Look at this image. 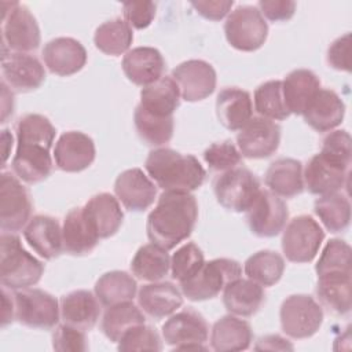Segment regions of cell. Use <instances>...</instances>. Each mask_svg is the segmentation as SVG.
Wrapping results in <instances>:
<instances>
[{
	"label": "cell",
	"instance_id": "obj_6",
	"mask_svg": "<svg viewBox=\"0 0 352 352\" xmlns=\"http://www.w3.org/2000/svg\"><path fill=\"white\" fill-rule=\"evenodd\" d=\"M261 187L254 173L246 168H234L223 172L213 182V191L217 202L231 212H246Z\"/></svg>",
	"mask_w": 352,
	"mask_h": 352
},
{
	"label": "cell",
	"instance_id": "obj_32",
	"mask_svg": "<svg viewBox=\"0 0 352 352\" xmlns=\"http://www.w3.org/2000/svg\"><path fill=\"white\" fill-rule=\"evenodd\" d=\"M265 293L261 285L238 278L224 287L223 302L226 309L236 316H252L263 305Z\"/></svg>",
	"mask_w": 352,
	"mask_h": 352
},
{
	"label": "cell",
	"instance_id": "obj_19",
	"mask_svg": "<svg viewBox=\"0 0 352 352\" xmlns=\"http://www.w3.org/2000/svg\"><path fill=\"white\" fill-rule=\"evenodd\" d=\"M94 140L78 131H69L59 136L54 147V160L56 166L69 173L87 169L95 160Z\"/></svg>",
	"mask_w": 352,
	"mask_h": 352
},
{
	"label": "cell",
	"instance_id": "obj_54",
	"mask_svg": "<svg viewBox=\"0 0 352 352\" xmlns=\"http://www.w3.org/2000/svg\"><path fill=\"white\" fill-rule=\"evenodd\" d=\"M254 349L260 351V349H270V351H274V349H280V351H293V345L285 340L283 337L278 336V334H270V336H265V337H261Z\"/></svg>",
	"mask_w": 352,
	"mask_h": 352
},
{
	"label": "cell",
	"instance_id": "obj_42",
	"mask_svg": "<svg viewBox=\"0 0 352 352\" xmlns=\"http://www.w3.org/2000/svg\"><path fill=\"white\" fill-rule=\"evenodd\" d=\"M133 121L139 138L148 146L166 144L173 136V117L154 116L138 104Z\"/></svg>",
	"mask_w": 352,
	"mask_h": 352
},
{
	"label": "cell",
	"instance_id": "obj_50",
	"mask_svg": "<svg viewBox=\"0 0 352 352\" xmlns=\"http://www.w3.org/2000/svg\"><path fill=\"white\" fill-rule=\"evenodd\" d=\"M155 4L153 1H126L122 6L125 22L135 29H146L155 16Z\"/></svg>",
	"mask_w": 352,
	"mask_h": 352
},
{
	"label": "cell",
	"instance_id": "obj_36",
	"mask_svg": "<svg viewBox=\"0 0 352 352\" xmlns=\"http://www.w3.org/2000/svg\"><path fill=\"white\" fill-rule=\"evenodd\" d=\"M136 290V280L125 271L106 272L95 283V296L104 307L132 301Z\"/></svg>",
	"mask_w": 352,
	"mask_h": 352
},
{
	"label": "cell",
	"instance_id": "obj_35",
	"mask_svg": "<svg viewBox=\"0 0 352 352\" xmlns=\"http://www.w3.org/2000/svg\"><path fill=\"white\" fill-rule=\"evenodd\" d=\"M180 91L172 77L162 76L155 82L140 91V106L148 113L160 117H173L179 107Z\"/></svg>",
	"mask_w": 352,
	"mask_h": 352
},
{
	"label": "cell",
	"instance_id": "obj_18",
	"mask_svg": "<svg viewBox=\"0 0 352 352\" xmlns=\"http://www.w3.org/2000/svg\"><path fill=\"white\" fill-rule=\"evenodd\" d=\"M348 165L319 153L307 164L302 179L308 191L320 197L338 192L348 180Z\"/></svg>",
	"mask_w": 352,
	"mask_h": 352
},
{
	"label": "cell",
	"instance_id": "obj_53",
	"mask_svg": "<svg viewBox=\"0 0 352 352\" xmlns=\"http://www.w3.org/2000/svg\"><path fill=\"white\" fill-rule=\"evenodd\" d=\"M191 6L195 11L209 21H220L223 19L234 6V1H223V0H209V1H191Z\"/></svg>",
	"mask_w": 352,
	"mask_h": 352
},
{
	"label": "cell",
	"instance_id": "obj_48",
	"mask_svg": "<svg viewBox=\"0 0 352 352\" xmlns=\"http://www.w3.org/2000/svg\"><path fill=\"white\" fill-rule=\"evenodd\" d=\"M52 348L59 352H84L88 349L84 330L67 323L59 324L52 334Z\"/></svg>",
	"mask_w": 352,
	"mask_h": 352
},
{
	"label": "cell",
	"instance_id": "obj_5",
	"mask_svg": "<svg viewBox=\"0 0 352 352\" xmlns=\"http://www.w3.org/2000/svg\"><path fill=\"white\" fill-rule=\"evenodd\" d=\"M1 6L3 52L14 51L26 54L38 48L41 41L40 29L29 8L18 1H4Z\"/></svg>",
	"mask_w": 352,
	"mask_h": 352
},
{
	"label": "cell",
	"instance_id": "obj_3",
	"mask_svg": "<svg viewBox=\"0 0 352 352\" xmlns=\"http://www.w3.org/2000/svg\"><path fill=\"white\" fill-rule=\"evenodd\" d=\"M44 272V264L30 254L14 232L0 235V282L3 287L21 290L36 285Z\"/></svg>",
	"mask_w": 352,
	"mask_h": 352
},
{
	"label": "cell",
	"instance_id": "obj_8",
	"mask_svg": "<svg viewBox=\"0 0 352 352\" xmlns=\"http://www.w3.org/2000/svg\"><path fill=\"white\" fill-rule=\"evenodd\" d=\"M323 239L324 231L319 223L308 214H301L283 228L282 250L292 263H309L316 257Z\"/></svg>",
	"mask_w": 352,
	"mask_h": 352
},
{
	"label": "cell",
	"instance_id": "obj_26",
	"mask_svg": "<svg viewBox=\"0 0 352 352\" xmlns=\"http://www.w3.org/2000/svg\"><path fill=\"white\" fill-rule=\"evenodd\" d=\"M140 309L153 319L172 315L183 304L180 290L170 282H153L140 287L138 293Z\"/></svg>",
	"mask_w": 352,
	"mask_h": 352
},
{
	"label": "cell",
	"instance_id": "obj_30",
	"mask_svg": "<svg viewBox=\"0 0 352 352\" xmlns=\"http://www.w3.org/2000/svg\"><path fill=\"white\" fill-rule=\"evenodd\" d=\"M253 333L250 324L236 315H226L214 322L210 331V346L217 352L245 351L250 346Z\"/></svg>",
	"mask_w": 352,
	"mask_h": 352
},
{
	"label": "cell",
	"instance_id": "obj_20",
	"mask_svg": "<svg viewBox=\"0 0 352 352\" xmlns=\"http://www.w3.org/2000/svg\"><path fill=\"white\" fill-rule=\"evenodd\" d=\"M114 192L125 209L142 212L153 205L157 187L140 168H131L117 176Z\"/></svg>",
	"mask_w": 352,
	"mask_h": 352
},
{
	"label": "cell",
	"instance_id": "obj_29",
	"mask_svg": "<svg viewBox=\"0 0 352 352\" xmlns=\"http://www.w3.org/2000/svg\"><path fill=\"white\" fill-rule=\"evenodd\" d=\"M99 315V300L88 290H74L60 298L63 322L80 330H91L96 324Z\"/></svg>",
	"mask_w": 352,
	"mask_h": 352
},
{
	"label": "cell",
	"instance_id": "obj_12",
	"mask_svg": "<svg viewBox=\"0 0 352 352\" xmlns=\"http://www.w3.org/2000/svg\"><path fill=\"white\" fill-rule=\"evenodd\" d=\"M32 201L18 177L3 172L0 177V227L4 232H16L30 220Z\"/></svg>",
	"mask_w": 352,
	"mask_h": 352
},
{
	"label": "cell",
	"instance_id": "obj_23",
	"mask_svg": "<svg viewBox=\"0 0 352 352\" xmlns=\"http://www.w3.org/2000/svg\"><path fill=\"white\" fill-rule=\"evenodd\" d=\"M25 241L43 258L52 260L63 250L62 228L56 219L37 214L29 220L23 230Z\"/></svg>",
	"mask_w": 352,
	"mask_h": 352
},
{
	"label": "cell",
	"instance_id": "obj_56",
	"mask_svg": "<svg viewBox=\"0 0 352 352\" xmlns=\"http://www.w3.org/2000/svg\"><path fill=\"white\" fill-rule=\"evenodd\" d=\"M1 142H3V164H6L8 154H10V148L12 147V136L11 133H8V129H4L1 133Z\"/></svg>",
	"mask_w": 352,
	"mask_h": 352
},
{
	"label": "cell",
	"instance_id": "obj_45",
	"mask_svg": "<svg viewBox=\"0 0 352 352\" xmlns=\"http://www.w3.org/2000/svg\"><path fill=\"white\" fill-rule=\"evenodd\" d=\"M204 263L202 250L194 242H188L179 248L170 257L172 278L180 283L194 275Z\"/></svg>",
	"mask_w": 352,
	"mask_h": 352
},
{
	"label": "cell",
	"instance_id": "obj_49",
	"mask_svg": "<svg viewBox=\"0 0 352 352\" xmlns=\"http://www.w3.org/2000/svg\"><path fill=\"white\" fill-rule=\"evenodd\" d=\"M320 153L344 165H351V136L346 131H333L324 136Z\"/></svg>",
	"mask_w": 352,
	"mask_h": 352
},
{
	"label": "cell",
	"instance_id": "obj_7",
	"mask_svg": "<svg viewBox=\"0 0 352 352\" xmlns=\"http://www.w3.org/2000/svg\"><path fill=\"white\" fill-rule=\"evenodd\" d=\"M224 34L235 50L252 52L265 43L268 25L257 7L239 6L226 19Z\"/></svg>",
	"mask_w": 352,
	"mask_h": 352
},
{
	"label": "cell",
	"instance_id": "obj_27",
	"mask_svg": "<svg viewBox=\"0 0 352 352\" xmlns=\"http://www.w3.org/2000/svg\"><path fill=\"white\" fill-rule=\"evenodd\" d=\"M216 114L223 126L239 131L253 117L250 94L236 87L221 89L216 99Z\"/></svg>",
	"mask_w": 352,
	"mask_h": 352
},
{
	"label": "cell",
	"instance_id": "obj_34",
	"mask_svg": "<svg viewBox=\"0 0 352 352\" xmlns=\"http://www.w3.org/2000/svg\"><path fill=\"white\" fill-rule=\"evenodd\" d=\"M352 274L331 272L318 276L316 296L322 305L336 315H346L351 311Z\"/></svg>",
	"mask_w": 352,
	"mask_h": 352
},
{
	"label": "cell",
	"instance_id": "obj_14",
	"mask_svg": "<svg viewBox=\"0 0 352 352\" xmlns=\"http://www.w3.org/2000/svg\"><path fill=\"white\" fill-rule=\"evenodd\" d=\"M250 231L260 238H272L283 231L289 219L285 201L270 190H260L252 206L246 210Z\"/></svg>",
	"mask_w": 352,
	"mask_h": 352
},
{
	"label": "cell",
	"instance_id": "obj_47",
	"mask_svg": "<svg viewBox=\"0 0 352 352\" xmlns=\"http://www.w3.org/2000/svg\"><path fill=\"white\" fill-rule=\"evenodd\" d=\"M204 160L210 169L217 172H227L236 168L242 161V154L238 147L230 140L210 144L204 151Z\"/></svg>",
	"mask_w": 352,
	"mask_h": 352
},
{
	"label": "cell",
	"instance_id": "obj_15",
	"mask_svg": "<svg viewBox=\"0 0 352 352\" xmlns=\"http://www.w3.org/2000/svg\"><path fill=\"white\" fill-rule=\"evenodd\" d=\"M280 143V126L264 117H252L236 135L239 153L246 158L271 157Z\"/></svg>",
	"mask_w": 352,
	"mask_h": 352
},
{
	"label": "cell",
	"instance_id": "obj_13",
	"mask_svg": "<svg viewBox=\"0 0 352 352\" xmlns=\"http://www.w3.org/2000/svg\"><path fill=\"white\" fill-rule=\"evenodd\" d=\"M209 327L201 314L194 309H183L162 324V337L168 345L177 351L206 349Z\"/></svg>",
	"mask_w": 352,
	"mask_h": 352
},
{
	"label": "cell",
	"instance_id": "obj_4",
	"mask_svg": "<svg viewBox=\"0 0 352 352\" xmlns=\"http://www.w3.org/2000/svg\"><path fill=\"white\" fill-rule=\"evenodd\" d=\"M241 264L231 258H214L204 263L188 279L180 282L182 293L191 301L216 297L228 283L241 278Z\"/></svg>",
	"mask_w": 352,
	"mask_h": 352
},
{
	"label": "cell",
	"instance_id": "obj_55",
	"mask_svg": "<svg viewBox=\"0 0 352 352\" xmlns=\"http://www.w3.org/2000/svg\"><path fill=\"white\" fill-rule=\"evenodd\" d=\"M15 319V304L14 297L8 294L6 287L3 289V309H1V326H7Z\"/></svg>",
	"mask_w": 352,
	"mask_h": 352
},
{
	"label": "cell",
	"instance_id": "obj_51",
	"mask_svg": "<svg viewBox=\"0 0 352 352\" xmlns=\"http://www.w3.org/2000/svg\"><path fill=\"white\" fill-rule=\"evenodd\" d=\"M349 51H351V34L345 33L344 36L336 38L329 47L327 63L336 70L351 72Z\"/></svg>",
	"mask_w": 352,
	"mask_h": 352
},
{
	"label": "cell",
	"instance_id": "obj_16",
	"mask_svg": "<svg viewBox=\"0 0 352 352\" xmlns=\"http://www.w3.org/2000/svg\"><path fill=\"white\" fill-rule=\"evenodd\" d=\"M179 87L180 96L187 102L206 99L216 88V72L213 66L201 59L182 62L170 76Z\"/></svg>",
	"mask_w": 352,
	"mask_h": 352
},
{
	"label": "cell",
	"instance_id": "obj_52",
	"mask_svg": "<svg viewBox=\"0 0 352 352\" xmlns=\"http://www.w3.org/2000/svg\"><path fill=\"white\" fill-rule=\"evenodd\" d=\"M257 6L261 15L271 22L289 21L296 11V3L290 0H261Z\"/></svg>",
	"mask_w": 352,
	"mask_h": 352
},
{
	"label": "cell",
	"instance_id": "obj_25",
	"mask_svg": "<svg viewBox=\"0 0 352 352\" xmlns=\"http://www.w3.org/2000/svg\"><path fill=\"white\" fill-rule=\"evenodd\" d=\"M345 114L342 99L331 89L320 88L302 113L305 122L318 132H327L338 126Z\"/></svg>",
	"mask_w": 352,
	"mask_h": 352
},
{
	"label": "cell",
	"instance_id": "obj_24",
	"mask_svg": "<svg viewBox=\"0 0 352 352\" xmlns=\"http://www.w3.org/2000/svg\"><path fill=\"white\" fill-rule=\"evenodd\" d=\"M82 210L99 239L114 235L120 230L124 220V213L118 199L109 192L94 195L85 204Z\"/></svg>",
	"mask_w": 352,
	"mask_h": 352
},
{
	"label": "cell",
	"instance_id": "obj_31",
	"mask_svg": "<svg viewBox=\"0 0 352 352\" xmlns=\"http://www.w3.org/2000/svg\"><path fill=\"white\" fill-rule=\"evenodd\" d=\"M62 241L63 250L73 256L88 254L96 248L99 236L88 223L82 208H74L66 214L62 227Z\"/></svg>",
	"mask_w": 352,
	"mask_h": 352
},
{
	"label": "cell",
	"instance_id": "obj_11",
	"mask_svg": "<svg viewBox=\"0 0 352 352\" xmlns=\"http://www.w3.org/2000/svg\"><path fill=\"white\" fill-rule=\"evenodd\" d=\"M16 153L11 166L15 176L29 184L43 182L51 175L52 140L37 138H16Z\"/></svg>",
	"mask_w": 352,
	"mask_h": 352
},
{
	"label": "cell",
	"instance_id": "obj_21",
	"mask_svg": "<svg viewBox=\"0 0 352 352\" xmlns=\"http://www.w3.org/2000/svg\"><path fill=\"white\" fill-rule=\"evenodd\" d=\"M43 59L52 74L66 77L85 66L87 51L76 38L56 37L44 45Z\"/></svg>",
	"mask_w": 352,
	"mask_h": 352
},
{
	"label": "cell",
	"instance_id": "obj_33",
	"mask_svg": "<svg viewBox=\"0 0 352 352\" xmlns=\"http://www.w3.org/2000/svg\"><path fill=\"white\" fill-rule=\"evenodd\" d=\"M265 184L271 192L282 198H292L302 192V164L294 158H278L265 173Z\"/></svg>",
	"mask_w": 352,
	"mask_h": 352
},
{
	"label": "cell",
	"instance_id": "obj_2",
	"mask_svg": "<svg viewBox=\"0 0 352 352\" xmlns=\"http://www.w3.org/2000/svg\"><path fill=\"white\" fill-rule=\"evenodd\" d=\"M144 168L154 183L164 191L190 192L199 188L206 172L191 154L161 147L150 151Z\"/></svg>",
	"mask_w": 352,
	"mask_h": 352
},
{
	"label": "cell",
	"instance_id": "obj_38",
	"mask_svg": "<svg viewBox=\"0 0 352 352\" xmlns=\"http://www.w3.org/2000/svg\"><path fill=\"white\" fill-rule=\"evenodd\" d=\"M166 252L168 250L154 243H147L139 248L131 263L133 275L142 280H161L170 268V257Z\"/></svg>",
	"mask_w": 352,
	"mask_h": 352
},
{
	"label": "cell",
	"instance_id": "obj_28",
	"mask_svg": "<svg viewBox=\"0 0 352 352\" xmlns=\"http://www.w3.org/2000/svg\"><path fill=\"white\" fill-rule=\"evenodd\" d=\"M319 89V77L308 69L293 70L282 81V94L290 114L302 116Z\"/></svg>",
	"mask_w": 352,
	"mask_h": 352
},
{
	"label": "cell",
	"instance_id": "obj_1",
	"mask_svg": "<svg viewBox=\"0 0 352 352\" xmlns=\"http://www.w3.org/2000/svg\"><path fill=\"white\" fill-rule=\"evenodd\" d=\"M197 219L198 204L192 194L164 191L147 217V236L151 243L170 250L191 235Z\"/></svg>",
	"mask_w": 352,
	"mask_h": 352
},
{
	"label": "cell",
	"instance_id": "obj_22",
	"mask_svg": "<svg viewBox=\"0 0 352 352\" xmlns=\"http://www.w3.org/2000/svg\"><path fill=\"white\" fill-rule=\"evenodd\" d=\"M165 60L161 52L153 47H136L122 58V70L129 81L147 87L162 77Z\"/></svg>",
	"mask_w": 352,
	"mask_h": 352
},
{
	"label": "cell",
	"instance_id": "obj_40",
	"mask_svg": "<svg viewBox=\"0 0 352 352\" xmlns=\"http://www.w3.org/2000/svg\"><path fill=\"white\" fill-rule=\"evenodd\" d=\"M133 40L132 28L121 18L102 23L94 34V43L106 55L126 54Z\"/></svg>",
	"mask_w": 352,
	"mask_h": 352
},
{
	"label": "cell",
	"instance_id": "obj_46",
	"mask_svg": "<svg viewBox=\"0 0 352 352\" xmlns=\"http://www.w3.org/2000/svg\"><path fill=\"white\" fill-rule=\"evenodd\" d=\"M160 334L146 323L129 329L118 341V351H161Z\"/></svg>",
	"mask_w": 352,
	"mask_h": 352
},
{
	"label": "cell",
	"instance_id": "obj_41",
	"mask_svg": "<svg viewBox=\"0 0 352 352\" xmlns=\"http://www.w3.org/2000/svg\"><path fill=\"white\" fill-rule=\"evenodd\" d=\"M315 214L330 232L345 231L351 221V204L340 192L320 195L314 205Z\"/></svg>",
	"mask_w": 352,
	"mask_h": 352
},
{
	"label": "cell",
	"instance_id": "obj_43",
	"mask_svg": "<svg viewBox=\"0 0 352 352\" xmlns=\"http://www.w3.org/2000/svg\"><path fill=\"white\" fill-rule=\"evenodd\" d=\"M254 109L268 120H285L290 116L283 99L280 80H271L256 88Z\"/></svg>",
	"mask_w": 352,
	"mask_h": 352
},
{
	"label": "cell",
	"instance_id": "obj_39",
	"mask_svg": "<svg viewBox=\"0 0 352 352\" xmlns=\"http://www.w3.org/2000/svg\"><path fill=\"white\" fill-rule=\"evenodd\" d=\"M248 279L270 287L279 282L285 271L283 257L272 250H260L252 254L243 265Z\"/></svg>",
	"mask_w": 352,
	"mask_h": 352
},
{
	"label": "cell",
	"instance_id": "obj_37",
	"mask_svg": "<svg viewBox=\"0 0 352 352\" xmlns=\"http://www.w3.org/2000/svg\"><path fill=\"white\" fill-rule=\"evenodd\" d=\"M146 318L143 311L132 301H126L107 307L102 318L100 329L110 341L118 342L129 329L143 324Z\"/></svg>",
	"mask_w": 352,
	"mask_h": 352
},
{
	"label": "cell",
	"instance_id": "obj_17",
	"mask_svg": "<svg viewBox=\"0 0 352 352\" xmlns=\"http://www.w3.org/2000/svg\"><path fill=\"white\" fill-rule=\"evenodd\" d=\"M1 73L3 81L16 92L37 89L45 80L41 62L36 56L22 52H3Z\"/></svg>",
	"mask_w": 352,
	"mask_h": 352
},
{
	"label": "cell",
	"instance_id": "obj_10",
	"mask_svg": "<svg viewBox=\"0 0 352 352\" xmlns=\"http://www.w3.org/2000/svg\"><path fill=\"white\" fill-rule=\"evenodd\" d=\"M15 319L32 329L50 330L59 322L58 300L41 289H21L14 294Z\"/></svg>",
	"mask_w": 352,
	"mask_h": 352
},
{
	"label": "cell",
	"instance_id": "obj_9",
	"mask_svg": "<svg viewBox=\"0 0 352 352\" xmlns=\"http://www.w3.org/2000/svg\"><path fill=\"white\" fill-rule=\"evenodd\" d=\"M280 326L294 340L312 337L323 322V309L314 297L307 294L289 296L280 305Z\"/></svg>",
	"mask_w": 352,
	"mask_h": 352
},
{
	"label": "cell",
	"instance_id": "obj_44",
	"mask_svg": "<svg viewBox=\"0 0 352 352\" xmlns=\"http://www.w3.org/2000/svg\"><path fill=\"white\" fill-rule=\"evenodd\" d=\"M351 246L341 239H330L322 250V254L315 265L318 276L331 272L352 274Z\"/></svg>",
	"mask_w": 352,
	"mask_h": 352
}]
</instances>
